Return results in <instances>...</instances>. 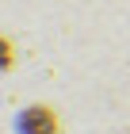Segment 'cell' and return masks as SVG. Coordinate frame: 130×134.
<instances>
[{
  "mask_svg": "<svg viewBox=\"0 0 130 134\" xmlns=\"http://www.w3.org/2000/svg\"><path fill=\"white\" fill-rule=\"evenodd\" d=\"M12 65V50H8V42H0V69H8Z\"/></svg>",
  "mask_w": 130,
  "mask_h": 134,
  "instance_id": "cell-2",
  "label": "cell"
},
{
  "mask_svg": "<svg viewBox=\"0 0 130 134\" xmlns=\"http://www.w3.org/2000/svg\"><path fill=\"white\" fill-rule=\"evenodd\" d=\"M19 126H23V134H58V119H54L50 107H31L19 119Z\"/></svg>",
  "mask_w": 130,
  "mask_h": 134,
  "instance_id": "cell-1",
  "label": "cell"
}]
</instances>
